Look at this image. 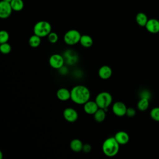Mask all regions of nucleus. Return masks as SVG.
<instances>
[{"label": "nucleus", "instance_id": "obj_1", "mask_svg": "<svg viewBox=\"0 0 159 159\" xmlns=\"http://www.w3.org/2000/svg\"><path fill=\"white\" fill-rule=\"evenodd\" d=\"M70 99L77 104H84L88 101L91 97L89 89L83 85H76L70 91Z\"/></svg>", "mask_w": 159, "mask_h": 159}, {"label": "nucleus", "instance_id": "obj_2", "mask_svg": "<svg viewBox=\"0 0 159 159\" xmlns=\"http://www.w3.org/2000/svg\"><path fill=\"white\" fill-rule=\"evenodd\" d=\"M119 145L114 137H109L104 141L102 145V150L106 156L112 157L119 152Z\"/></svg>", "mask_w": 159, "mask_h": 159}, {"label": "nucleus", "instance_id": "obj_3", "mask_svg": "<svg viewBox=\"0 0 159 159\" xmlns=\"http://www.w3.org/2000/svg\"><path fill=\"white\" fill-rule=\"evenodd\" d=\"M52 31V26L50 24L45 20H40L37 22L34 27V34L40 37H44L48 36V35Z\"/></svg>", "mask_w": 159, "mask_h": 159}, {"label": "nucleus", "instance_id": "obj_4", "mask_svg": "<svg viewBox=\"0 0 159 159\" xmlns=\"http://www.w3.org/2000/svg\"><path fill=\"white\" fill-rule=\"evenodd\" d=\"M95 102L99 108H107L111 104L112 102V97L109 93L103 91L96 96Z\"/></svg>", "mask_w": 159, "mask_h": 159}, {"label": "nucleus", "instance_id": "obj_5", "mask_svg": "<svg viewBox=\"0 0 159 159\" xmlns=\"http://www.w3.org/2000/svg\"><path fill=\"white\" fill-rule=\"evenodd\" d=\"M81 35L79 31L75 29H71L67 31L63 37L64 42L68 45H73L80 42Z\"/></svg>", "mask_w": 159, "mask_h": 159}, {"label": "nucleus", "instance_id": "obj_6", "mask_svg": "<svg viewBox=\"0 0 159 159\" xmlns=\"http://www.w3.org/2000/svg\"><path fill=\"white\" fill-rule=\"evenodd\" d=\"M48 62L52 68L59 70L60 68L63 66L65 60L61 55L55 53L50 56Z\"/></svg>", "mask_w": 159, "mask_h": 159}, {"label": "nucleus", "instance_id": "obj_7", "mask_svg": "<svg viewBox=\"0 0 159 159\" xmlns=\"http://www.w3.org/2000/svg\"><path fill=\"white\" fill-rule=\"evenodd\" d=\"M13 11L11 3L2 0L0 2V17L1 19L8 18Z\"/></svg>", "mask_w": 159, "mask_h": 159}, {"label": "nucleus", "instance_id": "obj_8", "mask_svg": "<svg viewBox=\"0 0 159 159\" xmlns=\"http://www.w3.org/2000/svg\"><path fill=\"white\" fill-rule=\"evenodd\" d=\"M127 109V107H126L125 104L120 101H117L114 102L112 106L113 113L118 117H122L126 115Z\"/></svg>", "mask_w": 159, "mask_h": 159}, {"label": "nucleus", "instance_id": "obj_9", "mask_svg": "<svg viewBox=\"0 0 159 159\" xmlns=\"http://www.w3.org/2000/svg\"><path fill=\"white\" fill-rule=\"evenodd\" d=\"M63 116L65 119L69 122H74L78 118L77 111L71 107H67L65 109L63 112Z\"/></svg>", "mask_w": 159, "mask_h": 159}, {"label": "nucleus", "instance_id": "obj_10", "mask_svg": "<svg viewBox=\"0 0 159 159\" xmlns=\"http://www.w3.org/2000/svg\"><path fill=\"white\" fill-rule=\"evenodd\" d=\"M145 28L148 32L152 34L159 32V20L156 19H150L148 20Z\"/></svg>", "mask_w": 159, "mask_h": 159}, {"label": "nucleus", "instance_id": "obj_11", "mask_svg": "<svg viewBox=\"0 0 159 159\" xmlns=\"http://www.w3.org/2000/svg\"><path fill=\"white\" fill-rule=\"evenodd\" d=\"M99 107L96 102L93 101H88L84 104V111L88 114H94Z\"/></svg>", "mask_w": 159, "mask_h": 159}, {"label": "nucleus", "instance_id": "obj_12", "mask_svg": "<svg viewBox=\"0 0 159 159\" xmlns=\"http://www.w3.org/2000/svg\"><path fill=\"white\" fill-rule=\"evenodd\" d=\"M112 73V69L107 65L102 66L98 70V75L102 80L109 79L111 76Z\"/></svg>", "mask_w": 159, "mask_h": 159}, {"label": "nucleus", "instance_id": "obj_13", "mask_svg": "<svg viewBox=\"0 0 159 159\" xmlns=\"http://www.w3.org/2000/svg\"><path fill=\"white\" fill-rule=\"evenodd\" d=\"M114 138L119 145H125L127 144L129 141V134L124 131H119L115 135Z\"/></svg>", "mask_w": 159, "mask_h": 159}, {"label": "nucleus", "instance_id": "obj_14", "mask_svg": "<svg viewBox=\"0 0 159 159\" xmlns=\"http://www.w3.org/2000/svg\"><path fill=\"white\" fill-rule=\"evenodd\" d=\"M57 97L60 101H68L71 98V92L66 88H60L57 91Z\"/></svg>", "mask_w": 159, "mask_h": 159}, {"label": "nucleus", "instance_id": "obj_15", "mask_svg": "<svg viewBox=\"0 0 159 159\" xmlns=\"http://www.w3.org/2000/svg\"><path fill=\"white\" fill-rule=\"evenodd\" d=\"M71 149L75 152H79L83 150V144L82 142L78 139H73L70 144Z\"/></svg>", "mask_w": 159, "mask_h": 159}, {"label": "nucleus", "instance_id": "obj_16", "mask_svg": "<svg viewBox=\"0 0 159 159\" xmlns=\"http://www.w3.org/2000/svg\"><path fill=\"white\" fill-rule=\"evenodd\" d=\"M148 17L143 12H139L135 17V20L137 24L141 27H145L148 22Z\"/></svg>", "mask_w": 159, "mask_h": 159}, {"label": "nucleus", "instance_id": "obj_17", "mask_svg": "<svg viewBox=\"0 0 159 159\" xmlns=\"http://www.w3.org/2000/svg\"><path fill=\"white\" fill-rule=\"evenodd\" d=\"M80 43L83 47L85 48H89L92 46L93 43V40L89 35H82L80 40Z\"/></svg>", "mask_w": 159, "mask_h": 159}, {"label": "nucleus", "instance_id": "obj_18", "mask_svg": "<svg viewBox=\"0 0 159 159\" xmlns=\"http://www.w3.org/2000/svg\"><path fill=\"white\" fill-rule=\"evenodd\" d=\"M106 111L104 109L99 108L94 114V119L98 122H101L106 119Z\"/></svg>", "mask_w": 159, "mask_h": 159}, {"label": "nucleus", "instance_id": "obj_19", "mask_svg": "<svg viewBox=\"0 0 159 159\" xmlns=\"http://www.w3.org/2000/svg\"><path fill=\"white\" fill-rule=\"evenodd\" d=\"M41 37L34 34L32 35L29 39V44L33 48H36L40 45Z\"/></svg>", "mask_w": 159, "mask_h": 159}, {"label": "nucleus", "instance_id": "obj_20", "mask_svg": "<svg viewBox=\"0 0 159 159\" xmlns=\"http://www.w3.org/2000/svg\"><path fill=\"white\" fill-rule=\"evenodd\" d=\"M149 106L148 99L145 98H141L137 103V108L141 111H146Z\"/></svg>", "mask_w": 159, "mask_h": 159}, {"label": "nucleus", "instance_id": "obj_21", "mask_svg": "<svg viewBox=\"0 0 159 159\" xmlns=\"http://www.w3.org/2000/svg\"><path fill=\"white\" fill-rule=\"evenodd\" d=\"M13 11H20L24 8V2L22 0H12L10 2Z\"/></svg>", "mask_w": 159, "mask_h": 159}, {"label": "nucleus", "instance_id": "obj_22", "mask_svg": "<svg viewBox=\"0 0 159 159\" xmlns=\"http://www.w3.org/2000/svg\"><path fill=\"white\" fill-rule=\"evenodd\" d=\"M0 51L3 54H8L11 51V46L8 43H3L0 45Z\"/></svg>", "mask_w": 159, "mask_h": 159}, {"label": "nucleus", "instance_id": "obj_23", "mask_svg": "<svg viewBox=\"0 0 159 159\" xmlns=\"http://www.w3.org/2000/svg\"><path fill=\"white\" fill-rule=\"evenodd\" d=\"M150 117L153 120L159 122V107L153 108L150 111Z\"/></svg>", "mask_w": 159, "mask_h": 159}, {"label": "nucleus", "instance_id": "obj_24", "mask_svg": "<svg viewBox=\"0 0 159 159\" xmlns=\"http://www.w3.org/2000/svg\"><path fill=\"white\" fill-rule=\"evenodd\" d=\"M9 39V35L7 31L2 30L0 32V43L7 42Z\"/></svg>", "mask_w": 159, "mask_h": 159}, {"label": "nucleus", "instance_id": "obj_25", "mask_svg": "<svg viewBox=\"0 0 159 159\" xmlns=\"http://www.w3.org/2000/svg\"><path fill=\"white\" fill-rule=\"evenodd\" d=\"M47 37H48V41L52 43H55L58 41V36L55 32H51L48 35Z\"/></svg>", "mask_w": 159, "mask_h": 159}, {"label": "nucleus", "instance_id": "obj_26", "mask_svg": "<svg viewBox=\"0 0 159 159\" xmlns=\"http://www.w3.org/2000/svg\"><path fill=\"white\" fill-rule=\"evenodd\" d=\"M135 110L132 108V107H129L127 109V111H126V115L128 116V117H134L135 115Z\"/></svg>", "mask_w": 159, "mask_h": 159}, {"label": "nucleus", "instance_id": "obj_27", "mask_svg": "<svg viewBox=\"0 0 159 159\" xmlns=\"http://www.w3.org/2000/svg\"><path fill=\"white\" fill-rule=\"evenodd\" d=\"M91 146L88 144V143H86L84 145H83V151L85 153H88L91 151Z\"/></svg>", "mask_w": 159, "mask_h": 159}, {"label": "nucleus", "instance_id": "obj_28", "mask_svg": "<svg viewBox=\"0 0 159 159\" xmlns=\"http://www.w3.org/2000/svg\"><path fill=\"white\" fill-rule=\"evenodd\" d=\"M141 98H147L149 99L150 97V93L148 91H143L141 93V95H140Z\"/></svg>", "mask_w": 159, "mask_h": 159}, {"label": "nucleus", "instance_id": "obj_29", "mask_svg": "<svg viewBox=\"0 0 159 159\" xmlns=\"http://www.w3.org/2000/svg\"><path fill=\"white\" fill-rule=\"evenodd\" d=\"M2 152L1 151H0V159H2Z\"/></svg>", "mask_w": 159, "mask_h": 159}, {"label": "nucleus", "instance_id": "obj_30", "mask_svg": "<svg viewBox=\"0 0 159 159\" xmlns=\"http://www.w3.org/2000/svg\"><path fill=\"white\" fill-rule=\"evenodd\" d=\"M3 1H7V2H11L12 0H3Z\"/></svg>", "mask_w": 159, "mask_h": 159}]
</instances>
